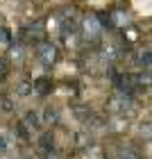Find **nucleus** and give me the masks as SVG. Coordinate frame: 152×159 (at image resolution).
Listing matches in <instances>:
<instances>
[{
  "label": "nucleus",
  "instance_id": "obj_3",
  "mask_svg": "<svg viewBox=\"0 0 152 159\" xmlns=\"http://www.w3.org/2000/svg\"><path fill=\"white\" fill-rule=\"evenodd\" d=\"M32 91H37L39 96H46V93L52 91V80L50 77H37L32 82Z\"/></svg>",
  "mask_w": 152,
  "mask_h": 159
},
{
  "label": "nucleus",
  "instance_id": "obj_2",
  "mask_svg": "<svg viewBox=\"0 0 152 159\" xmlns=\"http://www.w3.org/2000/svg\"><path fill=\"white\" fill-rule=\"evenodd\" d=\"M57 48L52 46V43H41L39 46V59L46 64V66H52V64L57 61Z\"/></svg>",
  "mask_w": 152,
  "mask_h": 159
},
{
  "label": "nucleus",
  "instance_id": "obj_7",
  "mask_svg": "<svg viewBox=\"0 0 152 159\" xmlns=\"http://www.w3.org/2000/svg\"><path fill=\"white\" fill-rule=\"evenodd\" d=\"M16 93H18V96H30V93H32V82H30V80H20V82L16 84Z\"/></svg>",
  "mask_w": 152,
  "mask_h": 159
},
{
  "label": "nucleus",
  "instance_id": "obj_17",
  "mask_svg": "<svg viewBox=\"0 0 152 159\" xmlns=\"http://www.w3.org/2000/svg\"><path fill=\"white\" fill-rule=\"evenodd\" d=\"M2 150H7V139H5V136H0V152H2Z\"/></svg>",
  "mask_w": 152,
  "mask_h": 159
},
{
  "label": "nucleus",
  "instance_id": "obj_6",
  "mask_svg": "<svg viewBox=\"0 0 152 159\" xmlns=\"http://www.w3.org/2000/svg\"><path fill=\"white\" fill-rule=\"evenodd\" d=\"M14 107H16L14 98H11V96H5V93H0V111L9 114V111H14Z\"/></svg>",
  "mask_w": 152,
  "mask_h": 159
},
{
  "label": "nucleus",
  "instance_id": "obj_10",
  "mask_svg": "<svg viewBox=\"0 0 152 159\" xmlns=\"http://www.w3.org/2000/svg\"><path fill=\"white\" fill-rule=\"evenodd\" d=\"M136 61H139V66H143L145 70H150V52H148V50L143 55H139V59H136Z\"/></svg>",
  "mask_w": 152,
  "mask_h": 159
},
{
  "label": "nucleus",
  "instance_id": "obj_1",
  "mask_svg": "<svg viewBox=\"0 0 152 159\" xmlns=\"http://www.w3.org/2000/svg\"><path fill=\"white\" fill-rule=\"evenodd\" d=\"M82 30H84V34L89 39H98L100 34H102V25H100L98 16H86L82 20Z\"/></svg>",
  "mask_w": 152,
  "mask_h": 159
},
{
  "label": "nucleus",
  "instance_id": "obj_16",
  "mask_svg": "<svg viewBox=\"0 0 152 159\" xmlns=\"http://www.w3.org/2000/svg\"><path fill=\"white\" fill-rule=\"evenodd\" d=\"M14 57H16V59H20V57H23V48H20V46H16V48H14V52H11Z\"/></svg>",
  "mask_w": 152,
  "mask_h": 159
},
{
  "label": "nucleus",
  "instance_id": "obj_8",
  "mask_svg": "<svg viewBox=\"0 0 152 159\" xmlns=\"http://www.w3.org/2000/svg\"><path fill=\"white\" fill-rule=\"evenodd\" d=\"M59 120V114H57V109H52V107H48L46 111H43V125H52V123Z\"/></svg>",
  "mask_w": 152,
  "mask_h": 159
},
{
  "label": "nucleus",
  "instance_id": "obj_5",
  "mask_svg": "<svg viewBox=\"0 0 152 159\" xmlns=\"http://www.w3.org/2000/svg\"><path fill=\"white\" fill-rule=\"evenodd\" d=\"M39 148H41V152H50V150H55V136H52V132L41 134V139H39Z\"/></svg>",
  "mask_w": 152,
  "mask_h": 159
},
{
  "label": "nucleus",
  "instance_id": "obj_13",
  "mask_svg": "<svg viewBox=\"0 0 152 159\" xmlns=\"http://www.w3.org/2000/svg\"><path fill=\"white\" fill-rule=\"evenodd\" d=\"M16 134L20 136V139H25V141L30 139V134H27V127L23 125V123H18V125H16Z\"/></svg>",
  "mask_w": 152,
  "mask_h": 159
},
{
  "label": "nucleus",
  "instance_id": "obj_15",
  "mask_svg": "<svg viewBox=\"0 0 152 159\" xmlns=\"http://www.w3.org/2000/svg\"><path fill=\"white\" fill-rule=\"evenodd\" d=\"M43 159H61V155L57 152V148H55V150H50V152H43Z\"/></svg>",
  "mask_w": 152,
  "mask_h": 159
},
{
  "label": "nucleus",
  "instance_id": "obj_14",
  "mask_svg": "<svg viewBox=\"0 0 152 159\" xmlns=\"http://www.w3.org/2000/svg\"><path fill=\"white\" fill-rule=\"evenodd\" d=\"M7 73H9V64H7V59H2V57H0V80L7 77Z\"/></svg>",
  "mask_w": 152,
  "mask_h": 159
},
{
  "label": "nucleus",
  "instance_id": "obj_4",
  "mask_svg": "<svg viewBox=\"0 0 152 159\" xmlns=\"http://www.w3.org/2000/svg\"><path fill=\"white\" fill-rule=\"evenodd\" d=\"M111 105H114V109H118V111H125V109H129V107L134 105V100H132V96H120L118 98H114L111 100Z\"/></svg>",
  "mask_w": 152,
  "mask_h": 159
},
{
  "label": "nucleus",
  "instance_id": "obj_12",
  "mask_svg": "<svg viewBox=\"0 0 152 159\" xmlns=\"http://www.w3.org/2000/svg\"><path fill=\"white\" fill-rule=\"evenodd\" d=\"M118 159H141V157L136 155L132 148H127V150H123V152H120V157H118Z\"/></svg>",
  "mask_w": 152,
  "mask_h": 159
},
{
  "label": "nucleus",
  "instance_id": "obj_9",
  "mask_svg": "<svg viewBox=\"0 0 152 159\" xmlns=\"http://www.w3.org/2000/svg\"><path fill=\"white\" fill-rule=\"evenodd\" d=\"M23 125L32 129V127H39V125H41V120H39V116H37L34 111H27V114H25V123H23Z\"/></svg>",
  "mask_w": 152,
  "mask_h": 159
},
{
  "label": "nucleus",
  "instance_id": "obj_11",
  "mask_svg": "<svg viewBox=\"0 0 152 159\" xmlns=\"http://www.w3.org/2000/svg\"><path fill=\"white\" fill-rule=\"evenodd\" d=\"M0 43H5V46H9L11 43V34L7 27H0Z\"/></svg>",
  "mask_w": 152,
  "mask_h": 159
}]
</instances>
